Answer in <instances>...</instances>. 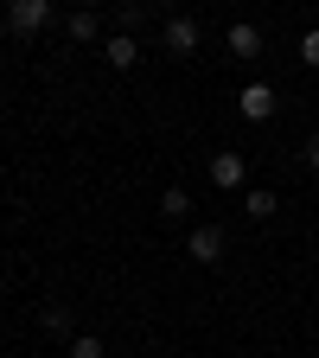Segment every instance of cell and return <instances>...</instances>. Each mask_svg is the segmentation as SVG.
Instances as JSON below:
<instances>
[{"mask_svg":"<svg viewBox=\"0 0 319 358\" xmlns=\"http://www.w3.org/2000/svg\"><path fill=\"white\" fill-rule=\"evenodd\" d=\"M255 52H262V32H255L249 20H237V26H230V58H255Z\"/></svg>","mask_w":319,"mask_h":358,"instance_id":"obj_8","label":"cell"},{"mask_svg":"<svg viewBox=\"0 0 319 358\" xmlns=\"http://www.w3.org/2000/svg\"><path fill=\"white\" fill-rule=\"evenodd\" d=\"M77 7H96V0H77Z\"/></svg>","mask_w":319,"mask_h":358,"instance_id":"obj_14","label":"cell"},{"mask_svg":"<svg viewBox=\"0 0 319 358\" xmlns=\"http://www.w3.org/2000/svg\"><path fill=\"white\" fill-rule=\"evenodd\" d=\"M45 20H52V0H13V7H7V26H13L20 38H32Z\"/></svg>","mask_w":319,"mask_h":358,"instance_id":"obj_2","label":"cell"},{"mask_svg":"<svg viewBox=\"0 0 319 358\" xmlns=\"http://www.w3.org/2000/svg\"><path fill=\"white\" fill-rule=\"evenodd\" d=\"M186 256H192V262H205V268H211V262H223V231H217V224H198V231L186 237Z\"/></svg>","mask_w":319,"mask_h":358,"instance_id":"obj_3","label":"cell"},{"mask_svg":"<svg viewBox=\"0 0 319 358\" xmlns=\"http://www.w3.org/2000/svg\"><path fill=\"white\" fill-rule=\"evenodd\" d=\"M160 217H172V224L192 217V192H186V186H166V192H160Z\"/></svg>","mask_w":319,"mask_h":358,"instance_id":"obj_10","label":"cell"},{"mask_svg":"<svg viewBox=\"0 0 319 358\" xmlns=\"http://www.w3.org/2000/svg\"><path fill=\"white\" fill-rule=\"evenodd\" d=\"M64 32H71V45H96V38H103V26H96V13H89V7H77Z\"/></svg>","mask_w":319,"mask_h":358,"instance_id":"obj_7","label":"cell"},{"mask_svg":"<svg viewBox=\"0 0 319 358\" xmlns=\"http://www.w3.org/2000/svg\"><path fill=\"white\" fill-rule=\"evenodd\" d=\"M237 109H243V122H268V115H275V90H268V83H243Z\"/></svg>","mask_w":319,"mask_h":358,"instance_id":"obj_5","label":"cell"},{"mask_svg":"<svg viewBox=\"0 0 319 358\" xmlns=\"http://www.w3.org/2000/svg\"><path fill=\"white\" fill-rule=\"evenodd\" d=\"M71 358H103V339H96V333H77V339H71Z\"/></svg>","mask_w":319,"mask_h":358,"instance_id":"obj_11","label":"cell"},{"mask_svg":"<svg viewBox=\"0 0 319 358\" xmlns=\"http://www.w3.org/2000/svg\"><path fill=\"white\" fill-rule=\"evenodd\" d=\"M243 211H249L255 224H268V217H275V211H281V199H275V192H268V186H249V192H243Z\"/></svg>","mask_w":319,"mask_h":358,"instance_id":"obj_6","label":"cell"},{"mask_svg":"<svg viewBox=\"0 0 319 358\" xmlns=\"http://www.w3.org/2000/svg\"><path fill=\"white\" fill-rule=\"evenodd\" d=\"M103 58H109V64H115V71H128V64H134V58H141V45H134V38H128V32H115V38H109V45H103Z\"/></svg>","mask_w":319,"mask_h":358,"instance_id":"obj_9","label":"cell"},{"mask_svg":"<svg viewBox=\"0 0 319 358\" xmlns=\"http://www.w3.org/2000/svg\"><path fill=\"white\" fill-rule=\"evenodd\" d=\"M198 38H205V32H198V20H186V13H172V20H166V52L192 58V52H198Z\"/></svg>","mask_w":319,"mask_h":358,"instance_id":"obj_4","label":"cell"},{"mask_svg":"<svg viewBox=\"0 0 319 358\" xmlns=\"http://www.w3.org/2000/svg\"><path fill=\"white\" fill-rule=\"evenodd\" d=\"M211 186L217 192H243L249 186V160L243 154H211Z\"/></svg>","mask_w":319,"mask_h":358,"instance_id":"obj_1","label":"cell"},{"mask_svg":"<svg viewBox=\"0 0 319 358\" xmlns=\"http://www.w3.org/2000/svg\"><path fill=\"white\" fill-rule=\"evenodd\" d=\"M300 64H306V71H319V32H306V38H300Z\"/></svg>","mask_w":319,"mask_h":358,"instance_id":"obj_12","label":"cell"},{"mask_svg":"<svg viewBox=\"0 0 319 358\" xmlns=\"http://www.w3.org/2000/svg\"><path fill=\"white\" fill-rule=\"evenodd\" d=\"M306 166L319 173V134H313V141H306Z\"/></svg>","mask_w":319,"mask_h":358,"instance_id":"obj_13","label":"cell"}]
</instances>
